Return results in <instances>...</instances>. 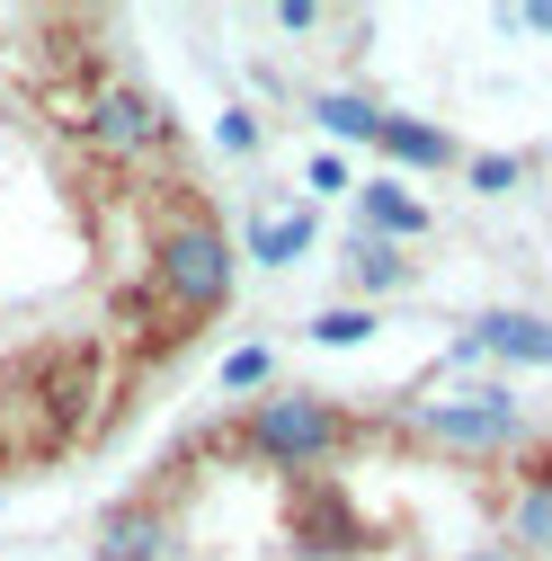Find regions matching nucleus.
<instances>
[{
    "instance_id": "14",
    "label": "nucleus",
    "mask_w": 552,
    "mask_h": 561,
    "mask_svg": "<svg viewBox=\"0 0 552 561\" xmlns=\"http://www.w3.org/2000/svg\"><path fill=\"white\" fill-rule=\"evenodd\" d=\"M463 179H472L481 196H508V187L526 179V161H517V152H463Z\"/></svg>"
},
{
    "instance_id": "17",
    "label": "nucleus",
    "mask_w": 552,
    "mask_h": 561,
    "mask_svg": "<svg viewBox=\"0 0 552 561\" xmlns=\"http://www.w3.org/2000/svg\"><path fill=\"white\" fill-rule=\"evenodd\" d=\"M330 10H312V0H286V10H276V27H286V36H312Z\"/></svg>"
},
{
    "instance_id": "9",
    "label": "nucleus",
    "mask_w": 552,
    "mask_h": 561,
    "mask_svg": "<svg viewBox=\"0 0 552 561\" xmlns=\"http://www.w3.org/2000/svg\"><path fill=\"white\" fill-rule=\"evenodd\" d=\"M375 152H383V161H401V170H455V161H463L455 134H446V125H419V116H383Z\"/></svg>"
},
{
    "instance_id": "20",
    "label": "nucleus",
    "mask_w": 552,
    "mask_h": 561,
    "mask_svg": "<svg viewBox=\"0 0 552 561\" xmlns=\"http://www.w3.org/2000/svg\"><path fill=\"white\" fill-rule=\"evenodd\" d=\"M517 27H534V36H552V0H534V10H517Z\"/></svg>"
},
{
    "instance_id": "15",
    "label": "nucleus",
    "mask_w": 552,
    "mask_h": 561,
    "mask_svg": "<svg viewBox=\"0 0 552 561\" xmlns=\"http://www.w3.org/2000/svg\"><path fill=\"white\" fill-rule=\"evenodd\" d=\"M312 339H321V347H357V339H375V304H366V312H357V304H330V312L312 321Z\"/></svg>"
},
{
    "instance_id": "2",
    "label": "nucleus",
    "mask_w": 552,
    "mask_h": 561,
    "mask_svg": "<svg viewBox=\"0 0 552 561\" xmlns=\"http://www.w3.org/2000/svg\"><path fill=\"white\" fill-rule=\"evenodd\" d=\"M223 437H232V455H250V463H267V472H330L338 455L366 437V419L338 410L330 392L276 383V392H258V401H241V410L223 419Z\"/></svg>"
},
{
    "instance_id": "1",
    "label": "nucleus",
    "mask_w": 552,
    "mask_h": 561,
    "mask_svg": "<svg viewBox=\"0 0 552 561\" xmlns=\"http://www.w3.org/2000/svg\"><path fill=\"white\" fill-rule=\"evenodd\" d=\"M161 196V215H152V250H143V286H152V304L196 339L215 312H232V286H241V259H232V232L205 215V196L187 187V179H170V187H152ZM143 196V205H152Z\"/></svg>"
},
{
    "instance_id": "19",
    "label": "nucleus",
    "mask_w": 552,
    "mask_h": 561,
    "mask_svg": "<svg viewBox=\"0 0 552 561\" xmlns=\"http://www.w3.org/2000/svg\"><path fill=\"white\" fill-rule=\"evenodd\" d=\"M250 144H258V125H250V116L232 107V116H223V152H250Z\"/></svg>"
},
{
    "instance_id": "10",
    "label": "nucleus",
    "mask_w": 552,
    "mask_h": 561,
    "mask_svg": "<svg viewBox=\"0 0 552 561\" xmlns=\"http://www.w3.org/2000/svg\"><path fill=\"white\" fill-rule=\"evenodd\" d=\"M472 347L481 357H499V366H552V321H534V312H491L472 330Z\"/></svg>"
},
{
    "instance_id": "12",
    "label": "nucleus",
    "mask_w": 552,
    "mask_h": 561,
    "mask_svg": "<svg viewBox=\"0 0 552 561\" xmlns=\"http://www.w3.org/2000/svg\"><path fill=\"white\" fill-rule=\"evenodd\" d=\"M312 116H321V134H338V144H375V134H383V107H375V99H357V90L312 99Z\"/></svg>"
},
{
    "instance_id": "11",
    "label": "nucleus",
    "mask_w": 552,
    "mask_h": 561,
    "mask_svg": "<svg viewBox=\"0 0 552 561\" xmlns=\"http://www.w3.org/2000/svg\"><path fill=\"white\" fill-rule=\"evenodd\" d=\"M348 286H357V295H392V286H410V259H401L392 241H366V232H357V241H348Z\"/></svg>"
},
{
    "instance_id": "18",
    "label": "nucleus",
    "mask_w": 552,
    "mask_h": 561,
    "mask_svg": "<svg viewBox=\"0 0 552 561\" xmlns=\"http://www.w3.org/2000/svg\"><path fill=\"white\" fill-rule=\"evenodd\" d=\"M321 196H338V187H348V170H338V152H312V170H303Z\"/></svg>"
},
{
    "instance_id": "21",
    "label": "nucleus",
    "mask_w": 552,
    "mask_h": 561,
    "mask_svg": "<svg viewBox=\"0 0 552 561\" xmlns=\"http://www.w3.org/2000/svg\"><path fill=\"white\" fill-rule=\"evenodd\" d=\"M455 561H517V552H508V543H463Z\"/></svg>"
},
{
    "instance_id": "8",
    "label": "nucleus",
    "mask_w": 552,
    "mask_h": 561,
    "mask_svg": "<svg viewBox=\"0 0 552 561\" xmlns=\"http://www.w3.org/2000/svg\"><path fill=\"white\" fill-rule=\"evenodd\" d=\"M357 232L366 241H419V232H437V215H428V205L419 196H401V179H366V196H357Z\"/></svg>"
},
{
    "instance_id": "4",
    "label": "nucleus",
    "mask_w": 552,
    "mask_h": 561,
    "mask_svg": "<svg viewBox=\"0 0 552 561\" xmlns=\"http://www.w3.org/2000/svg\"><path fill=\"white\" fill-rule=\"evenodd\" d=\"M10 392H27V401L45 410L36 455H45V463H54V455H72V446H81V410H90V392H99V339H81V330L36 339L27 357L10 366Z\"/></svg>"
},
{
    "instance_id": "13",
    "label": "nucleus",
    "mask_w": 552,
    "mask_h": 561,
    "mask_svg": "<svg viewBox=\"0 0 552 561\" xmlns=\"http://www.w3.org/2000/svg\"><path fill=\"white\" fill-rule=\"evenodd\" d=\"M250 250H258L267 267H295V259L312 250V215L295 205V215H267V224H250Z\"/></svg>"
},
{
    "instance_id": "16",
    "label": "nucleus",
    "mask_w": 552,
    "mask_h": 561,
    "mask_svg": "<svg viewBox=\"0 0 552 561\" xmlns=\"http://www.w3.org/2000/svg\"><path fill=\"white\" fill-rule=\"evenodd\" d=\"M223 392H267V347H232L223 357Z\"/></svg>"
},
{
    "instance_id": "3",
    "label": "nucleus",
    "mask_w": 552,
    "mask_h": 561,
    "mask_svg": "<svg viewBox=\"0 0 552 561\" xmlns=\"http://www.w3.org/2000/svg\"><path fill=\"white\" fill-rule=\"evenodd\" d=\"M62 107H72L81 125V144L99 161H125V170H152V161H179V125L152 90H134L116 72H90L81 90H62Z\"/></svg>"
},
{
    "instance_id": "5",
    "label": "nucleus",
    "mask_w": 552,
    "mask_h": 561,
    "mask_svg": "<svg viewBox=\"0 0 552 561\" xmlns=\"http://www.w3.org/2000/svg\"><path fill=\"white\" fill-rule=\"evenodd\" d=\"M401 428L437 455H455V463H508L526 446V410H517V392H455V401L410 410Z\"/></svg>"
},
{
    "instance_id": "7",
    "label": "nucleus",
    "mask_w": 552,
    "mask_h": 561,
    "mask_svg": "<svg viewBox=\"0 0 552 561\" xmlns=\"http://www.w3.org/2000/svg\"><path fill=\"white\" fill-rule=\"evenodd\" d=\"M170 543H179V517L152 508L143 490H134V500H116L107 526H99V561H170Z\"/></svg>"
},
{
    "instance_id": "6",
    "label": "nucleus",
    "mask_w": 552,
    "mask_h": 561,
    "mask_svg": "<svg viewBox=\"0 0 552 561\" xmlns=\"http://www.w3.org/2000/svg\"><path fill=\"white\" fill-rule=\"evenodd\" d=\"M499 543L526 561H552V437H526L508 455V500H499Z\"/></svg>"
}]
</instances>
